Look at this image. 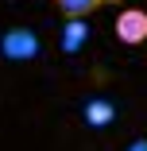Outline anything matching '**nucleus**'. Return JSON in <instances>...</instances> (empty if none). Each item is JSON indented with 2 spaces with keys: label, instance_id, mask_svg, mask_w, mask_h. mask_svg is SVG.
<instances>
[{
  "label": "nucleus",
  "instance_id": "obj_1",
  "mask_svg": "<svg viewBox=\"0 0 147 151\" xmlns=\"http://www.w3.org/2000/svg\"><path fill=\"white\" fill-rule=\"evenodd\" d=\"M39 47L43 43L31 27H12V31L0 35V54L8 62H31V58H39Z\"/></svg>",
  "mask_w": 147,
  "mask_h": 151
},
{
  "label": "nucleus",
  "instance_id": "obj_2",
  "mask_svg": "<svg viewBox=\"0 0 147 151\" xmlns=\"http://www.w3.org/2000/svg\"><path fill=\"white\" fill-rule=\"evenodd\" d=\"M112 31H116V39H120L124 47H143L147 43V12L143 8H124L120 16H116Z\"/></svg>",
  "mask_w": 147,
  "mask_h": 151
},
{
  "label": "nucleus",
  "instance_id": "obj_3",
  "mask_svg": "<svg viewBox=\"0 0 147 151\" xmlns=\"http://www.w3.org/2000/svg\"><path fill=\"white\" fill-rule=\"evenodd\" d=\"M105 4H120V0H54V8L62 12L66 19H85V16L101 12Z\"/></svg>",
  "mask_w": 147,
  "mask_h": 151
},
{
  "label": "nucleus",
  "instance_id": "obj_4",
  "mask_svg": "<svg viewBox=\"0 0 147 151\" xmlns=\"http://www.w3.org/2000/svg\"><path fill=\"white\" fill-rule=\"evenodd\" d=\"M85 39H89V27L85 19H66V31H62V50H81Z\"/></svg>",
  "mask_w": 147,
  "mask_h": 151
},
{
  "label": "nucleus",
  "instance_id": "obj_5",
  "mask_svg": "<svg viewBox=\"0 0 147 151\" xmlns=\"http://www.w3.org/2000/svg\"><path fill=\"white\" fill-rule=\"evenodd\" d=\"M85 120H89L93 128H105V124H112V105H108V101H101V97H93L89 105H85Z\"/></svg>",
  "mask_w": 147,
  "mask_h": 151
},
{
  "label": "nucleus",
  "instance_id": "obj_6",
  "mask_svg": "<svg viewBox=\"0 0 147 151\" xmlns=\"http://www.w3.org/2000/svg\"><path fill=\"white\" fill-rule=\"evenodd\" d=\"M124 151H147V136H139V139H132Z\"/></svg>",
  "mask_w": 147,
  "mask_h": 151
}]
</instances>
